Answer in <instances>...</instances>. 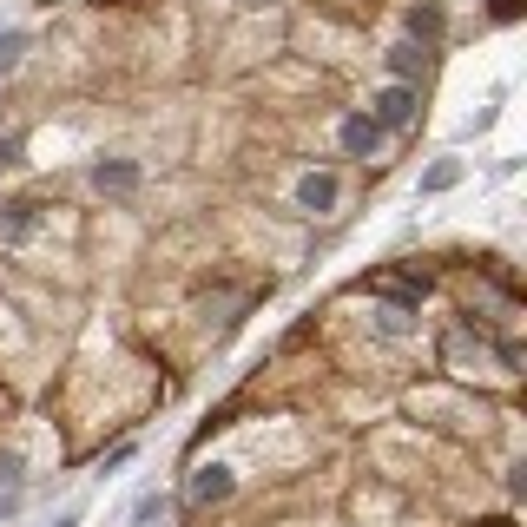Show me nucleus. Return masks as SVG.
<instances>
[{
    "mask_svg": "<svg viewBox=\"0 0 527 527\" xmlns=\"http://www.w3.org/2000/svg\"><path fill=\"white\" fill-rule=\"evenodd\" d=\"M20 47H27V40H20V33H7V40H0V73H7V66L20 60Z\"/></svg>",
    "mask_w": 527,
    "mask_h": 527,
    "instance_id": "nucleus-7",
    "label": "nucleus"
},
{
    "mask_svg": "<svg viewBox=\"0 0 527 527\" xmlns=\"http://www.w3.org/2000/svg\"><path fill=\"white\" fill-rule=\"evenodd\" d=\"M376 145H383V126L363 119V112H350V119H343V152H350V159H369Z\"/></svg>",
    "mask_w": 527,
    "mask_h": 527,
    "instance_id": "nucleus-2",
    "label": "nucleus"
},
{
    "mask_svg": "<svg viewBox=\"0 0 527 527\" xmlns=\"http://www.w3.org/2000/svg\"><path fill=\"white\" fill-rule=\"evenodd\" d=\"M369 106H376V112H369L376 126H409V119H416V93H409V86H383Z\"/></svg>",
    "mask_w": 527,
    "mask_h": 527,
    "instance_id": "nucleus-1",
    "label": "nucleus"
},
{
    "mask_svg": "<svg viewBox=\"0 0 527 527\" xmlns=\"http://www.w3.org/2000/svg\"><path fill=\"white\" fill-rule=\"evenodd\" d=\"M297 205H304V211H330L336 205V178L330 172H310L304 185H297Z\"/></svg>",
    "mask_w": 527,
    "mask_h": 527,
    "instance_id": "nucleus-4",
    "label": "nucleus"
},
{
    "mask_svg": "<svg viewBox=\"0 0 527 527\" xmlns=\"http://www.w3.org/2000/svg\"><path fill=\"white\" fill-rule=\"evenodd\" d=\"M93 185H99V192H132V185H139V165H132V159H99Z\"/></svg>",
    "mask_w": 527,
    "mask_h": 527,
    "instance_id": "nucleus-3",
    "label": "nucleus"
},
{
    "mask_svg": "<svg viewBox=\"0 0 527 527\" xmlns=\"http://www.w3.org/2000/svg\"><path fill=\"white\" fill-rule=\"evenodd\" d=\"M60 527H73V521H60Z\"/></svg>",
    "mask_w": 527,
    "mask_h": 527,
    "instance_id": "nucleus-9",
    "label": "nucleus"
},
{
    "mask_svg": "<svg viewBox=\"0 0 527 527\" xmlns=\"http://www.w3.org/2000/svg\"><path fill=\"white\" fill-rule=\"evenodd\" d=\"M389 73H396V80L409 86V80L422 73V53H416V47H396V53H389Z\"/></svg>",
    "mask_w": 527,
    "mask_h": 527,
    "instance_id": "nucleus-6",
    "label": "nucleus"
},
{
    "mask_svg": "<svg viewBox=\"0 0 527 527\" xmlns=\"http://www.w3.org/2000/svg\"><path fill=\"white\" fill-rule=\"evenodd\" d=\"M231 495V468H198L192 481V508H205V501H224Z\"/></svg>",
    "mask_w": 527,
    "mask_h": 527,
    "instance_id": "nucleus-5",
    "label": "nucleus"
},
{
    "mask_svg": "<svg viewBox=\"0 0 527 527\" xmlns=\"http://www.w3.org/2000/svg\"><path fill=\"white\" fill-rule=\"evenodd\" d=\"M495 14H501V20H514V14H521V0H495Z\"/></svg>",
    "mask_w": 527,
    "mask_h": 527,
    "instance_id": "nucleus-8",
    "label": "nucleus"
}]
</instances>
